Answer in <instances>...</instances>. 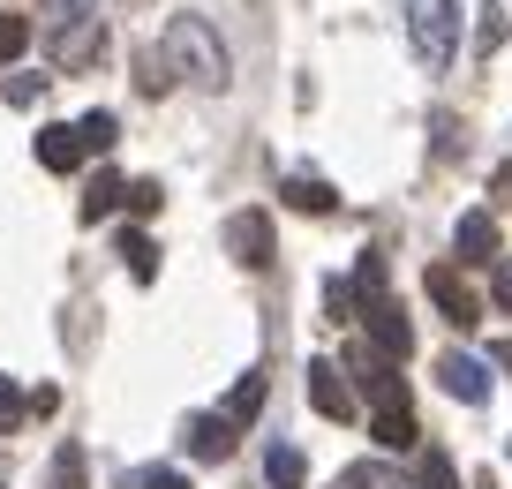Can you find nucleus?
I'll use <instances>...</instances> for the list:
<instances>
[{"label":"nucleus","instance_id":"f257e3e1","mask_svg":"<svg viewBox=\"0 0 512 489\" xmlns=\"http://www.w3.org/2000/svg\"><path fill=\"white\" fill-rule=\"evenodd\" d=\"M159 61H166V76L196 83V91H226V83H234V53H226V38L211 31V16H196V8L166 16Z\"/></svg>","mask_w":512,"mask_h":489},{"label":"nucleus","instance_id":"f03ea898","mask_svg":"<svg viewBox=\"0 0 512 489\" xmlns=\"http://www.w3.org/2000/svg\"><path fill=\"white\" fill-rule=\"evenodd\" d=\"M53 68L76 76V68H98L106 53V16H98V0H53V38H46Z\"/></svg>","mask_w":512,"mask_h":489},{"label":"nucleus","instance_id":"7ed1b4c3","mask_svg":"<svg viewBox=\"0 0 512 489\" xmlns=\"http://www.w3.org/2000/svg\"><path fill=\"white\" fill-rule=\"evenodd\" d=\"M400 16H407L415 61L430 68V76H445V68L460 61V0H400Z\"/></svg>","mask_w":512,"mask_h":489},{"label":"nucleus","instance_id":"20e7f679","mask_svg":"<svg viewBox=\"0 0 512 489\" xmlns=\"http://www.w3.org/2000/svg\"><path fill=\"white\" fill-rule=\"evenodd\" d=\"M422 286H430V301L445 309L452 332H475V324H482V294L460 279V264H430V271H422Z\"/></svg>","mask_w":512,"mask_h":489},{"label":"nucleus","instance_id":"39448f33","mask_svg":"<svg viewBox=\"0 0 512 489\" xmlns=\"http://www.w3.org/2000/svg\"><path fill=\"white\" fill-rule=\"evenodd\" d=\"M226 249H234V264H249V271H272V256H279L272 219H264V211H234V219H226Z\"/></svg>","mask_w":512,"mask_h":489},{"label":"nucleus","instance_id":"423d86ee","mask_svg":"<svg viewBox=\"0 0 512 489\" xmlns=\"http://www.w3.org/2000/svg\"><path fill=\"white\" fill-rule=\"evenodd\" d=\"M302 384H309V407H317L324 422H354V384H347L339 362H309Z\"/></svg>","mask_w":512,"mask_h":489},{"label":"nucleus","instance_id":"0eeeda50","mask_svg":"<svg viewBox=\"0 0 512 489\" xmlns=\"http://www.w3.org/2000/svg\"><path fill=\"white\" fill-rule=\"evenodd\" d=\"M437 384H445L452 399H460V407H482V399H490V362H475V354H437Z\"/></svg>","mask_w":512,"mask_h":489},{"label":"nucleus","instance_id":"6e6552de","mask_svg":"<svg viewBox=\"0 0 512 489\" xmlns=\"http://www.w3.org/2000/svg\"><path fill=\"white\" fill-rule=\"evenodd\" d=\"M369 347H377L384 362H407V354H415V324H407L400 301H369Z\"/></svg>","mask_w":512,"mask_h":489},{"label":"nucleus","instance_id":"1a4fd4ad","mask_svg":"<svg viewBox=\"0 0 512 489\" xmlns=\"http://www.w3.org/2000/svg\"><path fill=\"white\" fill-rule=\"evenodd\" d=\"M452 249H460V264H482V271H490L497 256H505V234H497L490 211H460V226H452Z\"/></svg>","mask_w":512,"mask_h":489},{"label":"nucleus","instance_id":"9d476101","mask_svg":"<svg viewBox=\"0 0 512 489\" xmlns=\"http://www.w3.org/2000/svg\"><path fill=\"white\" fill-rule=\"evenodd\" d=\"M279 196H287V211H302V219H332V211H339V189L324 174H287Z\"/></svg>","mask_w":512,"mask_h":489},{"label":"nucleus","instance_id":"9b49d317","mask_svg":"<svg viewBox=\"0 0 512 489\" xmlns=\"http://www.w3.org/2000/svg\"><path fill=\"white\" fill-rule=\"evenodd\" d=\"M264 399H272V384H264V369H249V377H241L234 384V392H226V429H234V437H241V429H249L256 422V414H264Z\"/></svg>","mask_w":512,"mask_h":489},{"label":"nucleus","instance_id":"f8f14e48","mask_svg":"<svg viewBox=\"0 0 512 489\" xmlns=\"http://www.w3.org/2000/svg\"><path fill=\"white\" fill-rule=\"evenodd\" d=\"M121 204H128V181L113 174V166H98V174L83 181V204H76V211H83V219L98 226V219H113V211H121Z\"/></svg>","mask_w":512,"mask_h":489},{"label":"nucleus","instance_id":"ddd939ff","mask_svg":"<svg viewBox=\"0 0 512 489\" xmlns=\"http://www.w3.org/2000/svg\"><path fill=\"white\" fill-rule=\"evenodd\" d=\"M113 256L128 264V279H136V286H151V279H159V241H151L144 226H121V249H113Z\"/></svg>","mask_w":512,"mask_h":489},{"label":"nucleus","instance_id":"4468645a","mask_svg":"<svg viewBox=\"0 0 512 489\" xmlns=\"http://www.w3.org/2000/svg\"><path fill=\"white\" fill-rule=\"evenodd\" d=\"M189 452L211 459V467L234 459V429H226V414H196V422H189Z\"/></svg>","mask_w":512,"mask_h":489},{"label":"nucleus","instance_id":"2eb2a0df","mask_svg":"<svg viewBox=\"0 0 512 489\" xmlns=\"http://www.w3.org/2000/svg\"><path fill=\"white\" fill-rule=\"evenodd\" d=\"M38 166H46V174H76V166H83L76 128H38Z\"/></svg>","mask_w":512,"mask_h":489},{"label":"nucleus","instance_id":"dca6fc26","mask_svg":"<svg viewBox=\"0 0 512 489\" xmlns=\"http://www.w3.org/2000/svg\"><path fill=\"white\" fill-rule=\"evenodd\" d=\"M369 437H377L384 452H415L422 429H415V414H407V407H377V414H369Z\"/></svg>","mask_w":512,"mask_h":489},{"label":"nucleus","instance_id":"f3484780","mask_svg":"<svg viewBox=\"0 0 512 489\" xmlns=\"http://www.w3.org/2000/svg\"><path fill=\"white\" fill-rule=\"evenodd\" d=\"M362 384L377 407H407V384H400V362H384V354H369L362 362Z\"/></svg>","mask_w":512,"mask_h":489},{"label":"nucleus","instance_id":"a211bd4d","mask_svg":"<svg viewBox=\"0 0 512 489\" xmlns=\"http://www.w3.org/2000/svg\"><path fill=\"white\" fill-rule=\"evenodd\" d=\"M46 489H91V459H83V444H61V452H53Z\"/></svg>","mask_w":512,"mask_h":489},{"label":"nucleus","instance_id":"6ab92c4d","mask_svg":"<svg viewBox=\"0 0 512 489\" xmlns=\"http://www.w3.org/2000/svg\"><path fill=\"white\" fill-rule=\"evenodd\" d=\"M264 474H272V489H302L309 482V459L294 452V444H279V452L264 459Z\"/></svg>","mask_w":512,"mask_h":489},{"label":"nucleus","instance_id":"aec40b11","mask_svg":"<svg viewBox=\"0 0 512 489\" xmlns=\"http://www.w3.org/2000/svg\"><path fill=\"white\" fill-rule=\"evenodd\" d=\"M76 143H83V158H91V151H113V113H106V106L83 113V121H76Z\"/></svg>","mask_w":512,"mask_h":489},{"label":"nucleus","instance_id":"412c9836","mask_svg":"<svg viewBox=\"0 0 512 489\" xmlns=\"http://www.w3.org/2000/svg\"><path fill=\"white\" fill-rule=\"evenodd\" d=\"M23 414H31L23 384H16V377H0V437H16V429H23Z\"/></svg>","mask_w":512,"mask_h":489},{"label":"nucleus","instance_id":"4be33fe9","mask_svg":"<svg viewBox=\"0 0 512 489\" xmlns=\"http://www.w3.org/2000/svg\"><path fill=\"white\" fill-rule=\"evenodd\" d=\"M31 53V16H0V68Z\"/></svg>","mask_w":512,"mask_h":489},{"label":"nucleus","instance_id":"5701e85b","mask_svg":"<svg viewBox=\"0 0 512 489\" xmlns=\"http://www.w3.org/2000/svg\"><path fill=\"white\" fill-rule=\"evenodd\" d=\"M505 31H512V16L490 0V8H482V23H475V46H482V53H497V46H505Z\"/></svg>","mask_w":512,"mask_h":489},{"label":"nucleus","instance_id":"b1692460","mask_svg":"<svg viewBox=\"0 0 512 489\" xmlns=\"http://www.w3.org/2000/svg\"><path fill=\"white\" fill-rule=\"evenodd\" d=\"M159 204H166V189H159V181L144 174V181H128V204H121V211H136V219H151V211H159Z\"/></svg>","mask_w":512,"mask_h":489},{"label":"nucleus","instance_id":"393cba45","mask_svg":"<svg viewBox=\"0 0 512 489\" xmlns=\"http://www.w3.org/2000/svg\"><path fill=\"white\" fill-rule=\"evenodd\" d=\"M354 309H362V301H354V286H347V279L324 286V316H332V324H354Z\"/></svg>","mask_w":512,"mask_h":489},{"label":"nucleus","instance_id":"a878e982","mask_svg":"<svg viewBox=\"0 0 512 489\" xmlns=\"http://www.w3.org/2000/svg\"><path fill=\"white\" fill-rule=\"evenodd\" d=\"M0 91H8V106H38V98H46V76H8Z\"/></svg>","mask_w":512,"mask_h":489},{"label":"nucleus","instance_id":"bb28decb","mask_svg":"<svg viewBox=\"0 0 512 489\" xmlns=\"http://www.w3.org/2000/svg\"><path fill=\"white\" fill-rule=\"evenodd\" d=\"M422 489H460V474H452V459H445V452L422 459Z\"/></svg>","mask_w":512,"mask_h":489},{"label":"nucleus","instance_id":"cd10ccee","mask_svg":"<svg viewBox=\"0 0 512 489\" xmlns=\"http://www.w3.org/2000/svg\"><path fill=\"white\" fill-rule=\"evenodd\" d=\"M490 301H497V316H512V264L505 256L490 264Z\"/></svg>","mask_w":512,"mask_h":489},{"label":"nucleus","instance_id":"c85d7f7f","mask_svg":"<svg viewBox=\"0 0 512 489\" xmlns=\"http://www.w3.org/2000/svg\"><path fill=\"white\" fill-rule=\"evenodd\" d=\"M136 489H196V482L181 467H144V474H136Z\"/></svg>","mask_w":512,"mask_h":489},{"label":"nucleus","instance_id":"c756f323","mask_svg":"<svg viewBox=\"0 0 512 489\" xmlns=\"http://www.w3.org/2000/svg\"><path fill=\"white\" fill-rule=\"evenodd\" d=\"M144 91H151V98H166V91H174V76H166V61H159V53H144Z\"/></svg>","mask_w":512,"mask_h":489},{"label":"nucleus","instance_id":"7c9ffc66","mask_svg":"<svg viewBox=\"0 0 512 489\" xmlns=\"http://www.w3.org/2000/svg\"><path fill=\"white\" fill-rule=\"evenodd\" d=\"M490 204H512V158H505V166L490 174Z\"/></svg>","mask_w":512,"mask_h":489}]
</instances>
